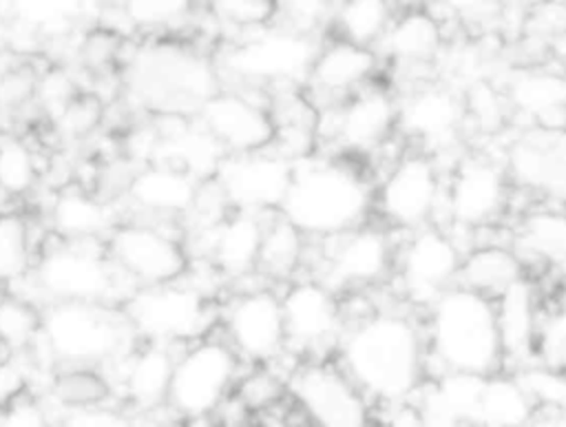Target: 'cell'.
I'll return each mask as SVG.
<instances>
[{
  "mask_svg": "<svg viewBox=\"0 0 566 427\" xmlns=\"http://www.w3.org/2000/svg\"><path fill=\"white\" fill-rule=\"evenodd\" d=\"M340 369L365 398L398 405L422 385L424 339L418 325L398 312L360 316L336 343Z\"/></svg>",
  "mask_w": 566,
  "mask_h": 427,
  "instance_id": "1",
  "label": "cell"
},
{
  "mask_svg": "<svg viewBox=\"0 0 566 427\" xmlns=\"http://www.w3.org/2000/svg\"><path fill=\"white\" fill-rule=\"evenodd\" d=\"M374 195L367 179L343 162L303 157L279 208L305 237L327 239L360 226Z\"/></svg>",
  "mask_w": 566,
  "mask_h": 427,
  "instance_id": "2",
  "label": "cell"
},
{
  "mask_svg": "<svg viewBox=\"0 0 566 427\" xmlns=\"http://www.w3.org/2000/svg\"><path fill=\"white\" fill-rule=\"evenodd\" d=\"M429 354L447 369L495 374L504 363L495 301L464 285H451L429 303Z\"/></svg>",
  "mask_w": 566,
  "mask_h": 427,
  "instance_id": "3",
  "label": "cell"
},
{
  "mask_svg": "<svg viewBox=\"0 0 566 427\" xmlns=\"http://www.w3.org/2000/svg\"><path fill=\"white\" fill-rule=\"evenodd\" d=\"M217 86L212 62L179 44L146 46L128 66L130 93L159 115H197Z\"/></svg>",
  "mask_w": 566,
  "mask_h": 427,
  "instance_id": "4",
  "label": "cell"
},
{
  "mask_svg": "<svg viewBox=\"0 0 566 427\" xmlns=\"http://www.w3.org/2000/svg\"><path fill=\"white\" fill-rule=\"evenodd\" d=\"M128 327L133 325L124 310L117 312L106 303L53 301L42 312L40 334L57 361L91 365L117 354Z\"/></svg>",
  "mask_w": 566,
  "mask_h": 427,
  "instance_id": "5",
  "label": "cell"
},
{
  "mask_svg": "<svg viewBox=\"0 0 566 427\" xmlns=\"http://www.w3.org/2000/svg\"><path fill=\"white\" fill-rule=\"evenodd\" d=\"M312 31L290 24H270L250 31L223 55V69L254 84H301L318 51Z\"/></svg>",
  "mask_w": 566,
  "mask_h": 427,
  "instance_id": "6",
  "label": "cell"
},
{
  "mask_svg": "<svg viewBox=\"0 0 566 427\" xmlns=\"http://www.w3.org/2000/svg\"><path fill=\"white\" fill-rule=\"evenodd\" d=\"M86 239H66L49 248L35 265V285L53 301L106 303L126 277L106 250L84 246Z\"/></svg>",
  "mask_w": 566,
  "mask_h": 427,
  "instance_id": "7",
  "label": "cell"
},
{
  "mask_svg": "<svg viewBox=\"0 0 566 427\" xmlns=\"http://www.w3.org/2000/svg\"><path fill=\"white\" fill-rule=\"evenodd\" d=\"M133 330L153 341L195 339L210 325V308L203 292L190 285H142L124 303Z\"/></svg>",
  "mask_w": 566,
  "mask_h": 427,
  "instance_id": "8",
  "label": "cell"
},
{
  "mask_svg": "<svg viewBox=\"0 0 566 427\" xmlns=\"http://www.w3.org/2000/svg\"><path fill=\"white\" fill-rule=\"evenodd\" d=\"M237 376V352L219 341H203L175 361L166 403L186 418L212 414Z\"/></svg>",
  "mask_w": 566,
  "mask_h": 427,
  "instance_id": "9",
  "label": "cell"
},
{
  "mask_svg": "<svg viewBox=\"0 0 566 427\" xmlns=\"http://www.w3.org/2000/svg\"><path fill=\"white\" fill-rule=\"evenodd\" d=\"M294 159L268 146L250 153H228L214 175L228 206L237 210H279L294 175Z\"/></svg>",
  "mask_w": 566,
  "mask_h": 427,
  "instance_id": "10",
  "label": "cell"
},
{
  "mask_svg": "<svg viewBox=\"0 0 566 427\" xmlns=\"http://www.w3.org/2000/svg\"><path fill=\"white\" fill-rule=\"evenodd\" d=\"M442 188L436 162L424 153H411L391 166L376 192V206L394 228L416 230L433 217Z\"/></svg>",
  "mask_w": 566,
  "mask_h": 427,
  "instance_id": "11",
  "label": "cell"
},
{
  "mask_svg": "<svg viewBox=\"0 0 566 427\" xmlns=\"http://www.w3.org/2000/svg\"><path fill=\"white\" fill-rule=\"evenodd\" d=\"M294 403L310 420L327 427L367 425V398L338 367L307 363L296 367L287 381Z\"/></svg>",
  "mask_w": 566,
  "mask_h": 427,
  "instance_id": "12",
  "label": "cell"
},
{
  "mask_svg": "<svg viewBox=\"0 0 566 427\" xmlns=\"http://www.w3.org/2000/svg\"><path fill=\"white\" fill-rule=\"evenodd\" d=\"M106 252L128 279L142 285L170 283L188 270L184 246L164 230L146 223L117 226L108 237Z\"/></svg>",
  "mask_w": 566,
  "mask_h": 427,
  "instance_id": "13",
  "label": "cell"
},
{
  "mask_svg": "<svg viewBox=\"0 0 566 427\" xmlns=\"http://www.w3.org/2000/svg\"><path fill=\"white\" fill-rule=\"evenodd\" d=\"M449 219L462 228L489 226L506 208V170L489 157L469 155L455 164L442 188Z\"/></svg>",
  "mask_w": 566,
  "mask_h": 427,
  "instance_id": "14",
  "label": "cell"
},
{
  "mask_svg": "<svg viewBox=\"0 0 566 427\" xmlns=\"http://www.w3.org/2000/svg\"><path fill=\"white\" fill-rule=\"evenodd\" d=\"M506 173L517 186L566 204V126L520 131L506 150Z\"/></svg>",
  "mask_w": 566,
  "mask_h": 427,
  "instance_id": "15",
  "label": "cell"
},
{
  "mask_svg": "<svg viewBox=\"0 0 566 427\" xmlns=\"http://www.w3.org/2000/svg\"><path fill=\"white\" fill-rule=\"evenodd\" d=\"M460 263L462 254L444 230L431 226L416 228L398 257L405 294L416 303L429 305L458 281Z\"/></svg>",
  "mask_w": 566,
  "mask_h": 427,
  "instance_id": "16",
  "label": "cell"
},
{
  "mask_svg": "<svg viewBox=\"0 0 566 427\" xmlns=\"http://www.w3.org/2000/svg\"><path fill=\"white\" fill-rule=\"evenodd\" d=\"M285 343L303 352L325 350L338 343L343 332V312L336 292L321 279L292 283L281 296Z\"/></svg>",
  "mask_w": 566,
  "mask_h": 427,
  "instance_id": "17",
  "label": "cell"
},
{
  "mask_svg": "<svg viewBox=\"0 0 566 427\" xmlns=\"http://www.w3.org/2000/svg\"><path fill=\"white\" fill-rule=\"evenodd\" d=\"M336 246L325 257L323 283L327 288L347 290L365 288L382 281L391 268L394 250L387 232L374 226H356L332 237Z\"/></svg>",
  "mask_w": 566,
  "mask_h": 427,
  "instance_id": "18",
  "label": "cell"
},
{
  "mask_svg": "<svg viewBox=\"0 0 566 427\" xmlns=\"http://www.w3.org/2000/svg\"><path fill=\"white\" fill-rule=\"evenodd\" d=\"M197 119L214 135L226 153H250L272 146L274 119L243 93L217 91L203 102Z\"/></svg>",
  "mask_w": 566,
  "mask_h": 427,
  "instance_id": "19",
  "label": "cell"
},
{
  "mask_svg": "<svg viewBox=\"0 0 566 427\" xmlns=\"http://www.w3.org/2000/svg\"><path fill=\"white\" fill-rule=\"evenodd\" d=\"M226 330L232 350L241 356L263 363L274 358L285 345V325L281 299L272 290H252L230 305Z\"/></svg>",
  "mask_w": 566,
  "mask_h": 427,
  "instance_id": "20",
  "label": "cell"
},
{
  "mask_svg": "<svg viewBox=\"0 0 566 427\" xmlns=\"http://www.w3.org/2000/svg\"><path fill=\"white\" fill-rule=\"evenodd\" d=\"M398 104L378 86H360L332 113L329 137L345 150L367 153L378 148L396 128Z\"/></svg>",
  "mask_w": 566,
  "mask_h": 427,
  "instance_id": "21",
  "label": "cell"
},
{
  "mask_svg": "<svg viewBox=\"0 0 566 427\" xmlns=\"http://www.w3.org/2000/svg\"><path fill=\"white\" fill-rule=\"evenodd\" d=\"M464 122L462 100L444 86H420L398 104L396 126L429 146H444L458 137Z\"/></svg>",
  "mask_w": 566,
  "mask_h": 427,
  "instance_id": "22",
  "label": "cell"
},
{
  "mask_svg": "<svg viewBox=\"0 0 566 427\" xmlns=\"http://www.w3.org/2000/svg\"><path fill=\"white\" fill-rule=\"evenodd\" d=\"M157 133L159 139L150 164L179 168L199 181L214 179L223 157L228 155L201 122H186L184 115H175V124L168 131Z\"/></svg>",
  "mask_w": 566,
  "mask_h": 427,
  "instance_id": "23",
  "label": "cell"
},
{
  "mask_svg": "<svg viewBox=\"0 0 566 427\" xmlns=\"http://www.w3.org/2000/svg\"><path fill=\"white\" fill-rule=\"evenodd\" d=\"M378 69V53L343 38L318 46L307 73V82L323 95L347 97L369 82Z\"/></svg>",
  "mask_w": 566,
  "mask_h": 427,
  "instance_id": "24",
  "label": "cell"
},
{
  "mask_svg": "<svg viewBox=\"0 0 566 427\" xmlns=\"http://www.w3.org/2000/svg\"><path fill=\"white\" fill-rule=\"evenodd\" d=\"M497 330L504 361L526 365L537 352L539 312L533 285L522 277L495 299Z\"/></svg>",
  "mask_w": 566,
  "mask_h": 427,
  "instance_id": "25",
  "label": "cell"
},
{
  "mask_svg": "<svg viewBox=\"0 0 566 427\" xmlns=\"http://www.w3.org/2000/svg\"><path fill=\"white\" fill-rule=\"evenodd\" d=\"M484 381L473 372H442L418 403L422 425H475Z\"/></svg>",
  "mask_w": 566,
  "mask_h": 427,
  "instance_id": "26",
  "label": "cell"
},
{
  "mask_svg": "<svg viewBox=\"0 0 566 427\" xmlns=\"http://www.w3.org/2000/svg\"><path fill=\"white\" fill-rule=\"evenodd\" d=\"M509 106L542 126H566V75L551 69H522L506 86Z\"/></svg>",
  "mask_w": 566,
  "mask_h": 427,
  "instance_id": "27",
  "label": "cell"
},
{
  "mask_svg": "<svg viewBox=\"0 0 566 427\" xmlns=\"http://www.w3.org/2000/svg\"><path fill=\"white\" fill-rule=\"evenodd\" d=\"M265 223L259 212L237 210L212 226L210 257L228 277H245L256 270Z\"/></svg>",
  "mask_w": 566,
  "mask_h": 427,
  "instance_id": "28",
  "label": "cell"
},
{
  "mask_svg": "<svg viewBox=\"0 0 566 427\" xmlns=\"http://www.w3.org/2000/svg\"><path fill=\"white\" fill-rule=\"evenodd\" d=\"M199 186V179L179 168L148 164L130 177L128 195L142 210L157 215H184L195 206Z\"/></svg>",
  "mask_w": 566,
  "mask_h": 427,
  "instance_id": "29",
  "label": "cell"
},
{
  "mask_svg": "<svg viewBox=\"0 0 566 427\" xmlns=\"http://www.w3.org/2000/svg\"><path fill=\"white\" fill-rule=\"evenodd\" d=\"M442 40L440 20L427 9L411 7L394 15L378 44L396 64L422 66L438 55Z\"/></svg>",
  "mask_w": 566,
  "mask_h": 427,
  "instance_id": "30",
  "label": "cell"
},
{
  "mask_svg": "<svg viewBox=\"0 0 566 427\" xmlns=\"http://www.w3.org/2000/svg\"><path fill=\"white\" fill-rule=\"evenodd\" d=\"M515 252L520 259L566 265V208L528 210L515 228Z\"/></svg>",
  "mask_w": 566,
  "mask_h": 427,
  "instance_id": "31",
  "label": "cell"
},
{
  "mask_svg": "<svg viewBox=\"0 0 566 427\" xmlns=\"http://www.w3.org/2000/svg\"><path fill=\"white\" fill-rule=\"evenodd\" d=\"M524 277V263L515 250L486 243L473 248L460 263V285L495 299Z\"/></svg>",
  "mask_w": 566,
  "mask_h": 427,
  "instance_id": "32",
  "label": "cell"
},
{
  "mask_svg": "<svg viewBox=\"0 0 566 427\" xmlns=\"http://www.w3.org/2000/svg\"><path fill=\"white\" fill-rule=\"evenodd\" d=\"M172 367V354L157 343L135 352L124 372L126 396L139 407H157L166 403Z\"/></svg>",
  "mask_w": 566,
  "mask_h": 427,
  "instance_id": "33",
  "label": "cell"
},
{
  "mask_svg": "<svg viewBox=\"0 0 566 427\" xmlns=\"http://www.w3.org/2000/svg\"><path fill=\"white\" fill-rule=\"evenodd\" d=\"M533 416H535V405L515 376H504L500 372L486 376L475 425L515 427V425H528Z\"/></svg>",
  "mask_w": 566,
  "mask_h": 427,
  "instance_id": "34",
  "label": "cell"
},
{
  "mask_svg": "<svg viewBox=\"0 0 566 427\" xmlns=\"http://www.w3.org/2000/svg\"><path fill=\"white\" fill-rule=\"evenodd\" d=\"M394 15L391 0H336L329 20L336 29V38L374 49Z\"/></svg>",
  "mask_w": 566,
  "mask_h": 427,
  "instance_id": "35",
  "label": "cell"
},
{
  "mask_svg": "<svg viewBox=\"0 0 566 427\" xmlns=\"http://www.w3.org/2000/svg\"><path fill=\"white\" fill-rule=\"evenodd\" d=\"M53 228L64 239H95L111 226L106 204L86 190H62L51 208Z\"/></svg>",
  "mask_w": 566,
  "mask_h": 427,
  "instance_id": "36",
  "label": "cell"
},
{
  "mask_svg": "<svg viewBox=\"0 0 566 427\" xmlns=\"http://www.w3.org/2000/svg\"><path fill=\"white\" fill-rule=\"evenodd\" d=\"M303 239L305 235L296 226H292L285 217L279 215L263 230L256 268L263 270L268 277L287 279L290 274H294V270L303 261V254H305Z\"/></svg>",
  "mask_w": 566,
  "mask_h": 427,
  "instance_id": "37",
  "label": "cell"
},
{
  "mask_svg": "<svg viewBox=\"0 0 566 427\" xmlns=\"http://www.w3.org/2000/svg\"><path fill=\"white\" fill-rule=\"evenodd\" d=\"M515 378L533 400L535 412H548L551 420L566 425V369L551 363L522 365Z\"/></svg>",
  "mask_w": 566,
  "mask_h": 427,
  "instance_id": "38",
  "label": "cell"
},
{
  "mask_svg": "<svg viewBox=\"0 0 566 427\" xmlns=\"http://www.w3.org/2000/svg\"><path fill=\"white\" fill-rule=\"evenodd\" d=\"M111 392L113 387L108 378L97 369H93L91 365H73L60 372L53 378V387H51L53 398L69 409L102 405L111 398Z\"/></svg>",
  "mask_w": 566,
  "mask_h": 427,
  "instance_id": "39",
  "label": "cell"
},
{
  "mask_svg": "<svg viewBox=\"0 0 566 427\" xmlns=\"http://www.w3.org/2000/svg\"><path fill=\"white\" fill-rule=\"evenodd\" d=\"M42 330V312L22 296L4 294L0 301V343L11 352L29 347Z\"/></svg>",
  "mask_w": 566,
  "mask_h": 427,
  "instance_id": "40",
  "label": "cell"
},
{
  "mask_svg": "<svg viewBox=\"0 0 566 427\" xmlns=\"http://www.w3.org/2000/svg\"><path fill=\"white\" fill-rule=\"evenodd\" d=\"M31 268L29 230L20 215L0 212V283L22 279Z\"/></svg>",
  "mask_w": 566,
  "mask_h": 427,
  "instance_id": "41",
  "label": "cell"
},
{
  "mask_svg": "<svg viewBox=\"0 0 566 427\" xmlns=\"http://www.w3.org/2000/svg\"><path fill=\"white\" fill-rule=\"evenodd\" d=\"M38 181L31 148L18 137H0V190L9 197L27 195Z\"/></svg>",
  "mask_w": 566,
  "mask_h": 427,
  "instance_id": "42",
  "label": "cell"
},
{
  "mask_svg": "<svg viewBox=\"0 0 566 427\" xmlns=\"http://www.w3.org/2000/svg\"><path fill=\"white\" fill-rule=\"evenodd\" d=\"M91 0H11L13 15L35 31H49L71 24Z\"/></svg>",
  "mask_w": 566,
  "mask_h": 427,
  "instance_id": "43",
  "label": "cell"
},
{
  "mask_svg": "<svg viewBox=\"0 0 566 427\" xmlns=\"http://www.w3.org/2000/svg\"><path fill=\"white\" fill-rule=\"evenodd\" d=\"M210 13L239 31H256L279 20L276 0H210Z\"/></svg>",
  "mask_w": 566,
  "mask_h": 427,
  "instance_id": "44",
  "label": "cell"
},
{
  "mask_svg": "<svg viewBox=\"0 0 566 427\" xmlns=\"http://www.w3.org/2000/svg\"><path fill=\"white\" fill-rule=\"evenodd\" d=\"M197 0H124L122 11L133 29H159L192 13Z\"/></svg>",
  "mask_w": 566,
  "mask_h": 427,
  "instance_id": "45",
  "label": "cell"
},
{
  "mask_svg": "<svg viewBox=\"0 0 566 427\" xmlns=\"http://www.w3.org/2000/svg\"><path fill=\"white\" fill-rule=\"evenodd\" d=\"M104 117V102L93 93H75L69 104L57 113L55 124L64 137L91 135Z\"/></svg>",
  "mask_w": 566,
  "mask_h": 427,
  "instance_id": "46",
  "label": "cell"
},
{
  "mask_svg": "<svg viewBox=\"0 0 566 427\" xmlns=\"http://www.w3.org/2000/svg\"><path fill=\"white\" fill-rule=\"evenodd\" d=\"M462 104H464V119L471 117L473 124H478L482 131L500 128L506 117V106H509L506 95H502L489 82L471 84Z\"/></svg>",
  "mask_w": 566,
  "mask_h": 427,
  "instance_id": "47",
  "label": "cell"
},
{
  "mask_svg": "<svg viewBox=\"0 0 566 427\" xmlns=\"http://www.w3.org/2000/svg\"><path fill=\"white\" fill-rule=\"evenodd\" d=\"M122 44H124V35L119 29L99 24L88 29L82 35L77 44V55L86 71H104L115 62Z\"/></svg>",
  "mask_w": 566,
  "mask_h": 427,
  "instance_id": "48",
  "label": "cell"
},
{
  "mask_svg": "<svg viewBox=\"0 0 566 427\" xmlns=\"http://www.w3.org/2000/svg\"><path fill=\"white\" fill-rule=\"evenodd\" d=\"M283 24L303 31H316L332 18L336 0H276Z\"/></svg>",
  "mask_w": 566,
  "mask_h": 427,
  "instance_id": "49",
  "label": "cell"
},
{
  "mask_svg": "<svg viewBox=\"0 0 566 427\" xmlns=\"http://www.w3.org/2000/svg\"><path fill=\"white\" fill-rule=\"evenodd\" d=\"M537 354L544 363L566 369V305L544 323L539 321Z\"/></svg>",
  "mask_w": 566,
  "mask_h": 427,
  "instance_id": "50",
  "label": "cell"
},
{
  "mask_svg": "<svg viewBox=\"0 0 566 427\" xmlns=\"http://www.w3.org/2000/svg\"><path fill=\"white\" fill-rule=\"evenodd\" d=\"M38 86V73L27 66H7L0 77V108H18L33 100Z\"/></svg>",
  "mask_w": 566,
  "mask_h": 427,
  "instance_id": "51",
  "label": "cell"
},
{
  "mask_svg": "<svg viewBox=\"0 0 566 427\" xmlns=\"http://www.w3.org/2000/svg\"><path fill=\"white\" fill-rule=\"evenodd\" d=\"M73 95H75L73 80L62 69H51L49 73L38 77V86H35V95L33 97L55 119L57 113L69 104V100Z\"/></svg>",
  "mask_w": 566,
  "mask_h": 427,
  "instance_id": "52",
  "label": "cell"
},
{
  "mask_svg": "<svg viewBox=\"0 0 566 427\" xmlns=\"http://www.w3.org/2000/svg\"><path fill=\"white\" fill-rule=\"evenodd\" d=\"M27 372L11 356L0 361V409L4 412L13 400L27 394Z\"/></svg>",
  "mask_w": 566,
  "mask_h": 427,
  "instance_id": "53",
  "label": "cell"
},
{
  "mask_svg": "<svg viewBox=\"0 0 566 427\" xmlns=\"http://www.w3.org/2000/svg\"><path fill=\"white\" fill-rule=\"evenodd\" d=\"M279 383L276 378H272L270 374H252L248 376L243 383H241V389H239V396L243 400L245 407H263L268 405L270 400L276 398V389Z\"/></svg>",
  "mask_w": 566,
  "mask_h": 427,
  "instance_id": "54",
  "label": "cell"
},
{
  "mask_svg": "<svg viewBox=\"0 0 566 427\" xmlns=\"http://www.w3.org/2000/svg\"><path fill=\"white\" fill-rule=\"evenodd\" d=\"M46 416L40 409V405L22 394L18 400H13L4 409V425H44Z\"/></svg>",
  "mask_w": 566,
  "mask_h": 427,
  "instance_id": "55",
  "label": "cell"
},
{
  "mask_svg": "<svg viewBox=\"0 0 566 427\" xmlns=\"http://www.w3.org/2000/svg\"><path fill=\"white\" fill-rule=\"evenodd\" d=\"M447 13L462 20H478L493 11L497 0H436Z\"/></svg>",
  "mask_w": 566,
  "mask_h": 427,
  "instance_id": "56",
  "label": "cell"
},
{
  "mask_svg": "<svg viewBox=\"0 0 566 427\" xmlns=\"http://www.w3.org/2000/svg\"><path fill=\"white\" fill-rule=\"evenodd\" d=\"M66 425H122L124 418L111 409H102L99 405L93 407H80L71 409V414L64 418Z\"/></svg>",
  "mask_w": 566,
  "mask_h": 427,
  "instance_id": "57",
  "label": "cell"
},
{
  "mask_svg": "<svg viewBox=\"0 0 566 427\" xmlns=\"http://www.w3.org/2000/svg\"><path fill=\"white\" fill-rule=\"evenodd\" d=\"M4 294H7V290H4V283H0V301L4 299Z\"/></svg>",
  "mask_w": 566,
  "mask_h": 427,
  "instance_id": "58",
  "label": "cell"
},
{
  "mask_svg": "<svg viewBox=\"0 0 566 427\" xmlns=\"http://www.w3.org/2000/svg\"><path fill=\"white\" fill-rule=\"evenodd\" d=\"M544 2H562V4H566V0H544Z\"/></svg>",
  "mask_w": 566,
  "mask_h": 427,
  "instance_id": "59",
  "label": "cell"
},
{
  "mask_svg": "<svg viewBox=\"0 0 566 427\" xmlns=\"http://www.w3.org/2000/svg\"><path fill=\"white\" fill-rule=\"evenodd\" d=\"M564 296H566V281H564Z\"/></svg>",
  "mask_w": 566,
  "mask_h": 427,
  "instance_id": "60",
  "label": "cell"
}]
</instances>
